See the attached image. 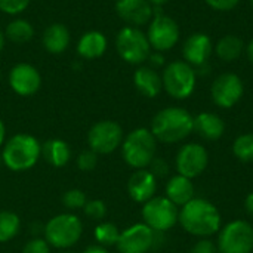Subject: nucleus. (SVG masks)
Masks as SVG:
<instances>
[{"instance_id":"9d476101","label":"nucleus","mask_w":253,"mask_h":253,"mask_svg":"<svg viewBox=\"0 0 253 253\" xmlns=\"http://www.w3.org/2000/svg\"><path fill=\"white\" fill-rule=\"evenodd\" d=\"M216 246L219 253H252L253 227L243 219L228 222L219 230Z\"/></svg>"},{"instance_id":"39448f33","label":"nucleus","mask_w":253,"mask_h":253,"mask_svg":"<svg viewBox=\"0 0 253 253\" xmlns=\"http://www.w3.org/2000/svg\"><path fill=\"white\" fill-rule=\"evenodd\" d=\"M83 224L73 213H61L53 216L44 225V240L56 249H68L80 240Z\"/></svg>"},{"instance_id":"a18cd8bd","label":"nucleus","mask_w":253,"mask_h":253,"mask_svg":"<svg viewBox=\"0 0 253 253\" xmlns=\"http://www.w3.org/2000/svg\"><path fill=\"white\" fill-rule=\"evenodd\" d=\"M251 4H252V7H253V0H251Z\"/></svg>"},{"instance_id":"7ed1b4c3","label":"nucleus","mask_w":253,"mask_h":253,"mask_svg":"<svg viewBox=\"0 0 253 253\" xmlns=\"http://www.w3.org/2000/svg\"><path fill=\"white\" fill-rule=\"evenodd\" d=\"M42 156L40 142L30 133L13 135L1 150V160L4 166L13 172L31 169Z\"/></svg>"},{"instance_id":"412c9836","label":"nucleus","mask_w":253,"mask_h":253,"mask_svg":"<svg viewBox=\"0 0 253 253\" xmlns=\"http://www.w3.org/2000/svg\"><path fill=\"white\" fill-rule=\"evenodd\" d=\"M108 47V42L104 33L98 30L86 31L77 43V53L83 59H98L101 58Z\"/></svg>"},{"instance_id":"4468645a","label":"nucleus","mask_w":253,"mask_h":253,"mask_svg":"<svg viewBox=\"0 0 253 253\" xmlns=\"http://www.w3.org/2000/svg\"><path fill=\"white\" fill-rule=\"evenodd\" d=\"M245 86L242 79L234 73H224L218 76L211 87L212 101L219 108L234 107L243 96Z\"/></svg>"},{"instance_id":"423d86ee","label":"nucleus","mask_w":253,"mask_h":253,"mask_svg":"<svg viewBox=\"0 0 253 253\" xmlns=\"http://www.w3.org/2000/svg\"><path fill=\"white\" fill-rule=\"evenodd\" d=\"M116 49L119 56L132 65H141L148 61L151 53V44L147 34L138 28L126 25L123 27L116 37Z\"/></svg>"},{"instance_id":"7c9ffc66","label":"nucleus","mask_w":253,"mask_h":253,"mask_svg":"<svg viewBox=\"0 0 253 253\" xmlns=\"http://www.w3.org/2000/svg\"><path fill=\"white\" fill-rule=\"evenodd\" d=\"M83 209L86 216L92 221H102L107 215V206L102 200H87Z\"/></svg>"},{"instance_id":"58836bf2","label":"nucleus","mask_w":253,"mask_h":253,"mask_svg":"<svg viewBox=\"0 0 253 253\" xmlns=\"http://www.w3.org/2000/svg\"><path fill=\"white\" fill-rule=\"evenodd\" d=\"M245 209L248 212L249 216L253 218V193H249L245 199Z\"/></svg>"},{"instance_id":"20e7f679","label":"nucleus","mask_w":253,"mask_h":253,"mask_svg":"<svg viewBox=\"0 0 253 253\" xmlns=\"http://www.w3.org/2000/svg\"><path fill=\"white\" fill-rule=\"evenodd\" d=\"M157 139L147 127L133 129L122 142V157L127 166L139 170L147 169L156 157Z\"/></svg>"},{"instance_id":"c9c22d12","label":"nucleus","mask_w":253,"mask_h":253,"mask_svg":"<svg viewBox=\"0 0 253 253\" xmlns=\"http://www.w3.org/2000/svg\"><path fill=\"white\" fill-rule=\"evenodd\" d=\"M190 253H218V246L216 243H213L212 240L206 239H200L193 248Z\"/></svg>"},{"instance_id":"f03ea898","label":"nucleus","mask_w":253,"mask_h":253,"mask_svg":"<svg viewBox=\"0 0 253 253\" xmlns=\"http://www.w3.org/2000/svg\"><path fill=\"white\" fill-rule=\"evenodd\" d=\"M151 133L163 144H176L194 132V117L181 107L160 110L151 120Z\"/></svg>"},{"instance_id":"a19ab883","label":"nucleus","mask_w":253,"mask_h":253,"mask_svg":"<svg viewBox=\"0 0 253 253\" xmlns=\"http://www.w3.org/2000/svg\"><path fill=\"white\" fill-rule=\"evenodd\" d=\"M4 136H6V127H4V123H3L1 119H0V147H3Z\"/></svg>"},{"instance_id":"cd10ccee","label":"nucleus","mask_w":253,"mask_h":253,"mask_svg":"<svg viewBox=\"0 0 253 253\" xmlns=\"http://www.w3.org/2000/svg\"><path fill=\"white\" fill-rule=\"evenodd\" d=\"M93 236H95V240L98 242L99 246L108 248V246L117 245L119 237H120V231H119L117 225H114L113 222H101L96 225Z\"/></svg>"},{"instance_id":"5701e85b","label":"nucleus","mask_w":253,"mask_h":253,"mask_svg":"<svg viewBox=\"0 0 253 253\" xmlns=\"http://www.w3.org/2000/svg\"><path fill=\"white\" fill-rule=\"evenodd\" d=\"M166 197L175 205V206H184L188 202H191L196 196L194 184L190 178H185L182 175L172 176L166 184Z\"/></svg>"},{"instance_id":"b1692460","label":"nucleus","mask_w":253,"mask_h":253,"mask_svg":"<svg viewBox=\"0 0 253 253\" xmlns=\"http://www.w3.org/2000/svg\"><path fill=\"white\" fill-rule=\"evenodd\" d=\"M43 159L53 168H64L71 159V148L62 139H49L42 145Z\"/></svg>"},{"instance_id":"09e8293b","label":"nucleus","mask_w":253,"mask_h":253,"mask_svg":"<svg viewBox=\"0 0 253 253\" xmlns=\"http://www.w3.org/2000/svg\"><path fill=\"white\" fill-rule=\"evenodd\" d=\"M252 253H253V252H252Z\"/></svg>"},{"instance_id":"f257e3e1","label":"nucleus","mask_w":253,"mask_h":253,"mask_svg":"<svg viewBox=\"0 0 253 253\" xmlns=\"http://www.w3.org/2000/svg\"><path fill=\"white\" fill-rule=\"evenodd\" d=\"M178 222L188 234L206 239L221 230L222 219L218 208L212 202L194 197L181 208Z\"/></svg>"},{"instance_id":"c85d7f7f","label":"nucleus","mask_w":253,"mask_h":253,"mask_svg":"<svg viewBox=\"0 0 253 253\" xmlns=\"http://www.w3.org/2000/svg\"><path fill=\"white\" fill-rule=\"evenodd\" d=\"M233 154L243 163H253V133H243L234 139Z\"/></svg>"},{"instance_id":"49530a36","label":"nucleus","mask_w":253,"mask_h":253,"mask_svg":"<svg viewBox=\"0 0 253 253\" xmlns=\"http://www.w3.org/2000/svg\"><path fill=\"white\" fill-rule=\"evenodd\" d=\"M0 80H1V71H0Z\"/></svg>"},{"instance_id":"0eeeda50","label":"nucleus","mask_w":253,"mask_h":253,"mask_svg":"<svg viewBox=\"0 0 253 253\" xmlns=\"http://www.w3.org/2000/svg\"><path fill=\"white\" fill-rule=\"evenodd\" d=\"M196 70L185 61H173L162 74L163 89L173 99H187L196 89Z\"/></svg>"},{"instance_id":"4c0bfd02","label":"nucleus","mask_w":253,"mask_h":253,"mask_svg":"<svg viewBox=\"0 0 253 253\" xmlns=\"http://www.w3.org/2000/svg\"><path fill=\"white\" fill-rule=\"evenodd\" d=\"M148 61L151 62V67L156 68V67H160L165 64V56L162 55V52H154V53H150Z\"/></svg>"},{"instance_id":"c03bdc74","label":"nucleus","mask_w":253,"mask_h":253,"mask_svg":"<svg viewBox=\"0 0 253 253\" xmlns=\"http://www.w3.org/2000/svg\"><path fill=\"white\" fill-rule=\"evenodd\" d=\"M4 40H6V37H4V33L0 30V52L3 50V47H4Z\"/></svg>"},{"instance_id":"bb28decb","label":"nucleus","mask_w":253,"mask_h":253,"mask_svg":"<svg viewBox=\"0 0 253 253\" xmlns=\"http://www.w3.org/2000/svg\"><path fill=\"white\" fill-rule=\"evenodd\" d=\"M21 228V219L16 213L9 211L0 212V243L10 242Z\"/></svg>"},{"instance_id":"aec40b11","label":"nucleus","mask_w":253,"mask_h":253,"mask_svg":"<svg viewBox=\"0 0 253 253\" xmlns=\"http://www.w3.org/2000/svg\"><path fill=\"white\" fill-rule=\"evenodd\" d=\"M70 42H71L70 30L61 22L50 24L43 31V36H42V44L44 50L53 55H59L65 52L70 46Z\"/></svg>"},{"instance_id":"de8ad7c7","label":"nucleus","mask_w":253,"mask_h":253,"mask_svg":"<svg viewBox=\"0 0 253 253\" xmlns=\"http://www.w3.org/2000/svg\"><path fill=\"white\" fill-rule=\"evenodd\" d=\"M62 253H71V252H62Z\"/></svg>"},{"instance_id":"1a4fd4ad","label":"nucleus","mask_w":253,"mask_h":253,"mask_svg":"<svg viewBox=\"0 0 253 253\" xmlns=\"http://www.w3.org/2000/svg\"><path fill=\"white\" fill-rule=\"evenodd\" d=\"M142 219L151 230L166 233L172 230L179 216L178 206H175L166 196H154L142 206Z\"/></svg>"},{"instance_id":"393cba45","label":"nucleus","mask_w":253,"mask_h":253,"mask_svg":"<svg viewBox=\"0 0 253 253\" xmlns=\"http://www.w3.org/2000/svg\"><path fill=\"white\" fill-rule=\"evenodd\" d=\"M243 49H245V43L236 34H227L221 37L215 44V53L218 55L219 59L225 62H233L239 59L243 53Z\"/></svg>"},{"instance_id":"f704fd0d","label":"nucleus","mask_w":253,"mask_h":253,"mask_svg":"<svg viewBox=\"0 0 253 253\" xmlns=\"http://www.w3.org/2000/svg\"><path fill=\"white\" fill-rule=\"evenodd\" d=\"M156 178H165L169 175V163L163 159V157H154L150 163V166L147 168Z\"/></svg>"},{"instance_id":"a878e982","label":"nucleus","mask_w":253,"mask_h":253,"mask_svg":"<svg viewBox=\"0 0 253 253\" xmlns=\"http://www.w3.org/2000/svg\"><path fill=\"white\" fill-rule=\"evenodd\" d=\"M33 36H34V27L31 25L30 21L22 19V18L12 19L6 25V30H4V37L16 44L30 42Z\"/></svg>"},{"instance_id":"72a5a7b5","label":"nucleus","mask_w":253,"mask_h":253,"mask_svg":"<svg viewBox=\"0 0 253 253\" xmlns=\"http://www.w3.org/2000/svg\"><path fill=\"white\" fill-rule=\"evenodd\" d=\"M22 253H50V246L44 239L34 237L25 243L22 248Z\"/></svg>"},{"instance_id":"a211bd4d","label":"nucleus","mask_w":253,"mask_h":253,"mask_svg":"<svg viewBox=\"0 0 253 253\" xmlns=\"http://www.w3.org/2000/svg\"><path fill=\"white\" fill-rule=\"evenodd\" d=\"M157 178L148 169L135 170L127 181L129 197L136 203H145L156 196Z\"/></svg>"},{"instance_id":"f3484780","label":"nucleus","mask_w":253,"mask_h":253,"mask_svg":"<svg viewBox=\"0 0 253 253\" xmlns=\"http://www.w3.org/2000/svg\"><path fill=\"white\" fill-rule=\"evenodd\" d=\"M213 50L212 40L205 33H194L191 34L184 46H182V55L187 64H190L193 68H197L208 62L211 53Z\"/></svg>"},{"instance_id":"37998d69","label":"nucleus","mask_w":253,"mask_h":253,"mask_svg":"<svg viewBox=\"0 0 253 253\" xmlns=\"http://www.w3.org/2000/svg\"><path fill=\"white\" fill-rule=\"evenodd\" d=\"M246 53H248V58H249V61L253 62V39L249 42V44L246 46Z\"/></svg>"},{"instance_id":"473e14b6","label":"nucleus","mask_w":253,"mask_h":253,"mask_svg":"<svg viewBox=\"0 0 253 253\" xmlns=\"http://www.w3.org/2000/svg\"><path fill=\"white\" fill-rule=\"evenodd\" d=\"M30 4V0H0V12L6 15H19Z\"/></svg>"},{"instance_id":"4be33fe9","label":"nucleus","mask_w":253,"mask_h":253,"mask_svg":"<svg viewBox=\"0 0 253 253\" xmlns=\"http://www.w3.org/2000/svg\"><path fill=\"white\" fill-rule=\"evenodd\" d=\"M194 132L206 141H216L222 138L225 123L218 114L205 111L194 117Z\"/></svg>"},{"instance_id":"6ab92c4d","label":"nucleus","mask_w":253,"mask_h":253,"mask_svg":"<svg viewBox=\"0 0 253 253\" xmlns=\"http://www.w3.org/2000/svg\"><path fill=\"white\" fill-rule=\"evenodd\" d=\"M133 84L145 98H156L163 89L162 76L156 71V68L148 65H141L136 68L133 73Z\"/></svg>"},{"instance_id":"e433bc0d","label":"nucleus","mask_w":253,"mask_h":253,"mask_svg":"<svg viewBox=\"0 0 253 253\" xmlns=\"http://www.w3.org/2000/svg\"><path fill=\"white\" fill-rule=\"evenodd\" d=\"M208 3V6H211L215 10H221V12H227L234 9L240 0H205Z\"/></svg>"},{"instance_id":"2f4dec72","label":"nucleus","mask_w":253,"mask_h":253,"mask_svg":"<svg viewBox=\"0 0 253 253\" xmlns=\"http://www.w3.org/2000/svg\"><path fill=\"white\" fill-rule=\"evenodd\" d=\"M98 165V154L92 150L82 151L77 157V168L82 172H90Z\"/></svg>"},{"instance_id":"c756f323","label":"nucleus","mask_w":253,"mask_h":253,"mask_svg":"<svg viewBox=\"0 0 253 253\" xmlns=\"http://www.w3.org/2000/svg\"><path fill=\"white\" fill-rule=\"evenodd\" d=\"M86 202H87V199H86L84 191H82L79 188H71V190L65 191L62 196V205L70 211L83 209Z\"/></svg>"},{"instance_id":"ea45409f","label":"nucleus","mask_w":253,"mask_h":253,"mask_svg":"<svg viewBox=\"0 0 253 253\" xmlns=\"http://www.w3.org/2000/svg\"><path fill=\"white\" fill-rule=\"evenodd\" d=\"M83 253H110L105 248H102V246H99V245H93V246H89V248H86Z\"/></svg>"},{"instance_id":"dca6fc26","label":"nucleus","mask_w":253,"mask_h":253,"mask_svg":"<svg viewBox=\"0 0 253 253\" xmlns=\"http://www.w3.org/2000/svg\"><path fill=\"white\" fill-rule=\"evenodd\" d=\"M116 12L130 27H142L154 16V7L148 0H117Z\"/></svg>"},{"instance_id":"79ce46f5","label":"nucleus","mask_w":253,"mask_h":253,"mask_svg":"<svg viewBox=\"0 0 253 253\" xmlns=\"http://www.w3.org/2000/svg\"><path fill=\"white\" fill-rule=\"evenodd\" d=\"M148 1L151 3L153 7H162V6H165L166 3H169L170 0H148Z\"/></svg>"},{"instance_id":"f8f14e48","label":"nucleus","mask_w":253,"mask_h":253,"mask_svg":"<svg viewBox=\"0 0 253 253\" xmlns=\"http://www.w3.org/2000/svg\"><path fill=\"white\" fill-rule=\"evenodd\" d=\"M125 136L123 129L117 122L101 120L95 123L87 132V144L96 154H111L122 147Z\"/></svg>"},{"instance_id":"ddd939ff","label":"nucleus","mask_w":253,"mask_h":253,"mask_svg":"<svg viewBox=\"0 0 253 253\" xmlns=\"http://www.w3.org/2000/svg\"><path fill=\"white\" fill-rule=\"evenodd\" d=\"M209 165V153L208 150L197 142H188L179 148L175 159V166L179 175L185 178H197L200 176Z\"/></svg>"},{"instance_id":"6e6552de","label":"nucleus","mask_w":253,"mask_h":253,"mask_svg":"<svg viewBox=\"0 0 253 253\" xmlns=\"http://www.w3.org/2000/svg\"><path fill=\"white\" fill-rule=\"evenodd\" d=\"M163 234L151 230L147 224L139 222L120 231L117 249L120 253H150L163 243Z\"/></svg>"},{"instance_id":"2eb2a0df","label":"nucleus","mask_w":253,"mask_h":253,"mask_svg":"<svg viewBox=\"0 0 253 253\" xmlns=\"http://www.w3.org/2000/svg\"><path fill=\"white\" fill-rule=\"evenodd\" d=\"M9 86L19 96H31L40 89L42 76L34 65L19 62L9 71Z\"/></svg>"},{"instance_id":"9b49d317","label":"nucleus","mask_w":253,"mask_h":253,"mask_svg":"<svg viewBox=\"0 0 253 253\" xmlns=\"http://www.w3.org/2000/svg\"><path fill=\"white\" fill-rule=\"evenodd\" d=\"M151 49L156 52L170 50L179 40V27L176 21L162 13V7H154V16L147 31Z\"/></svg>"}]
</instances>
